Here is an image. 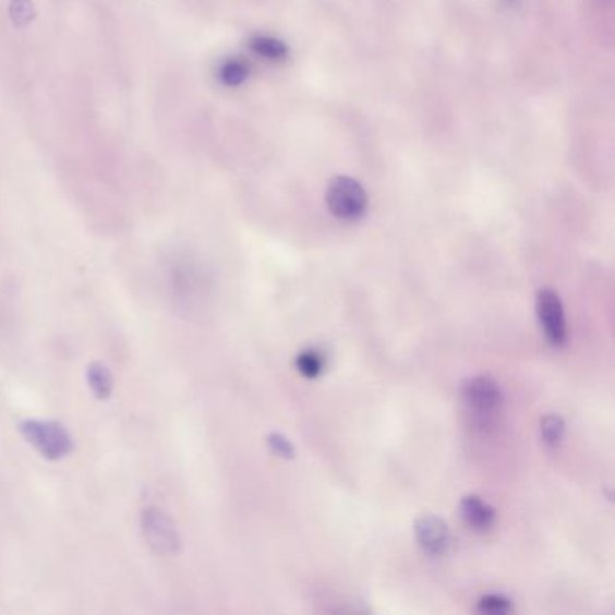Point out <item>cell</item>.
Listing matches in <instances>:
<instances>
[{"label": "cell", "instance_id": "cell-4", "mask_svg": "<svg viewBox=\"0 0 615 615\" xmlns=\"http://www.w3.org/2000/svg\"><path fill=\"white\" fill-rule=\"evenodd\" d=\"M143 534L146 542L156 553L176 554L181 547V538H179L178 529L172 518L167 512L161 511L159 507H148L142 515Z\"/></svg>", "mask_w": 615, "mask_h": 615}, {"label": "cell", "instance_id": "cell-12", "mask_svg": "<svg viewBox=\"0 0 615 615\" xmlns=\"http://www.w3.org/2000/svg\"><path fill=\"white\" fill-rule=\"evenodd\" d=\"M219 76L222 80V84L230 85V87H239L250 76V68H248V63L242 62L239 58H231L228 62L222 63Z\"/></svg>", "mask_w": 615, "mask_h": 615}, {"label": "cell", "instance_id": "cell-8", "mask_svg": "<svg viewBox=\"0 0 615 615\" xmlns=\"http://www.w3.org/2000/svg\"><path fill=\"white\" fill-rule=\"evenodd\" d=\"M251 49L258 55V57L272 60V62H284L289 49L282 40L275 37H267V35H258V37L251 40Z\"/></svg>", "mask_w": 615, "mask_h": 615}, {"label": "cell", "instance_id": "cell-7", "mask_svg": "<svg viewBox=\"0 0 615 615\" xmlns=\"http://www.w3.org/2000/svg\"><path fill=\"white\" fill-rule=\"evenodd\" d=\"M460 515L466 526L471 527L473 531H490L495 526L496 511L493 507L477 495H468L460 502Z\"/></svg>", "mask_w": 615, "mask_h": 615}, {"label": "cell", "instance_id": "cell-10", "mask_svg": "<svg viewBox=\"0 0 615 615\" xmlns=\"http://www.w3.org/2000/svg\"><path fill=\"white\" fill-rule=\"evenodd\" d=\"M540 437L545 448L558 449L564 443L565 423L559 415H545L540 421Z\"/></svg>", "mask_w": 615, "mask_h": 615}, {"label": "cell", "instance_id": "cell-13", "mask_svg": "<svg viewBox=\"0 0 615 615\" xmlns=\"http://www.w3.org/2000/svg\"><path fill=\"white\" fill-rule=\"evenodd\" d=\"M511 611V601L507 600L506 595L487 594L480 598L479 612H482V614L506 615Z\"/></svg>", "mask_w": 615, "mask_h": 615}, {"label": "cell", "instance_id": "cell-5", "mask_svg": "<svg viewBox=\"0 0 615 615\" xmlns=\"http://www.w3.org/2000/svg\"><path fill=\"white\" fill-rule=\"evenodd\" d=\"M536 314L545 338L553 347L567 345V322H565L564 303L553 289H542L536 297Z\"/></svg>", "mask_w": 615, "mask_h": 615}, {"label": "cell", "instance_id": "cell-3", "mask_svg": "<svg viewBox=\"0 0 615 615\" xmlns=\"http://www.w3.org/2000/svg\"><path fill=\"white\" fill-rule=\"evenodd\" d=\"M462 399L474 421L487 423L501 410V386L490 376L470 377L462 385Z\"/></svg>", "mask_w": 615, "mask_h": 615}, {"label": "cell", "instance_id": "cell-9", "mask_svg": "<svg viewBox=\"0 0 615 615\" xmlns=\"http://www.w3.org/2000/svg\"><path fill=\"white\" fill-rule=\"evenodd\" d=\"M87 381H89L91 390L98 399H101V401L109 399L112 388H114V381H112L107 366L101 365V363L89 365V369H87Z\"/></svg>", "mask_w": 615, "mask_h": 615}, {"label": "cell", "instance_id": "cell-2", "mask_svg": "<svg viewBox=\"0 0 615 615\" xmlns=\"http://www.w3.org/2000/svg\"><path fill=\"white\" fill-rule=\"evenodd\" d=\"M327 206L336 219L352 222L365 215L369 197L355 179L338 176L327 189Z\"/></svg>", "mask_w": 615, "mask_h": 615}, {"label": "cell", "instance_id": "cell-1", "mask_svg": "<svg viewBox=\"0 0 615 615\" xmlns=\"http://www.w3.org/2000/svg\"><path fill=\"white\" fill-rule=\"evenodd\" d=\"M21 432L27 443L46 459H63L73 451V437L62 424L55 421H37V419L24 421L21 424Z\"/></svg>", "mask_w": 615, "mask_h": 615}, {"label": "cell", "instance_id": "cell-6", "mask_svg": "<svg viewBox=\"0 0 615 615\" xmlns=\"http://www.w3.org/2000/svg\"><path fill=\"white\" fill-rule=\"evenodd\" d=\"M415 540L419 547L430 556H443L448 553L449 543H451V534H449L448 523L433 515L419 518L415 521Z\"/></svg>", "mask_w": 615, "mask_h": 615}, {"label": "cell", "instance_id": "cell-15", "mask_svg": "<svg viewBox=\"0 0 615 615\" xmlns=\"http://www.w3.org/2000/svg\"><path fill=\"white\" fill-rule=\"evenodd\" d=\"M521 0H507V4L509 5H518L520 4Z\"/></svg>", "mask_w": 615, "mask_h": 615}, {"label": "cell", "instance_id": "cell-14", "mask_svg": "<svg viewBox=\"0 0 615 615\" xmlns=\"http://www.w3.org/2000/svg\"><path fill=\"white\" fill-rule=\"evenodd\" d=\"M267 446H269V449H272L273 454L277 455V457H282V459H292V457H294L292 444L289 443L286 437H282V435H278V433H272V435L267 437Z\"/></svg>", "mask_w": 615, "mask_h": 615}, {"label": "cell", "instance_id": "cell-11", "mask_svg": "<svg viewBox=\"0 0 615 615\" xmlns=\"http://www.w3.org/2000/svg\"><path fill=\"white\" fill-rule=\"evenodd\" d=\"M294 365H297L298 372H300L303 377L314 379V377L322 376L325 371L324 352H319L318 349L302 350V352L297 355Z\"/></svg>", "mask_w": 615, "mask_h": 615}]
</instances>
